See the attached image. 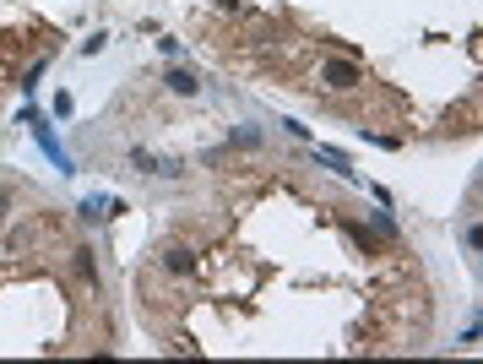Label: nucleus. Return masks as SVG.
Returning a JSON list of instances; mask_svg holds the SVG:
<instances>
[{
  "label": "nucleus",
  "mask_w": 483,
  "mask_h": 364,
  "mask_svg": "<svg viewBox=\"0 0 483 364\" xmlns=\"http://www.w3.org/2000/svg\"><path fill=\"white\" fill-rule=\"evenodd\" d=\"M0 207H6V191H0Z\"/></svg>",
  "instance_id": "20e7f679"
},
{
  "label": "nucleus",
  "mask_w": 483,
  "mask_h": 364,
  "mask_svg": "<svg viewBox=\"0 0 483 364\" xmlns=\"http://www.w3.org/2000/svg\"><path fill=\"white\" fill-rule=\"evenodd\" d=\"M320 82H326V87H337V92H347V87H359V65H347V60H332L326 71H320Z\"/></svg>",
  "instance_id": "f257e3e1"
},
{
  "label": "nucleus",
  "mask_w": 483,
  "mask_h": 364,
  "mask_svg": "<svg viewBox=\"0 0 483 364\" xmlns=\"http://www.w3.org/2000/svg\"><path fill=\"white\" fill-rule=\"evenodd\" d=\"M190 267H196L190 250H168V272H190Z\"/></svg>",
  "instance_id": "f03ea898"
},
{
  "label": "nucleus",
  "mask_w": 483,
  "mask_h": 364,
  "mask_svg": "<svg viewBox=\"0 0 483 364\" xmlns=\"http://www.w3.org/2000/svg\"><path fill=\"white\" fill-rule=\"evenodd\" d=\"M168 87H174V92H196V76H185V71H174V76H168Z\"/></svg>",
  "instance_id": "7ed1b4c3"
}]
</instances>
